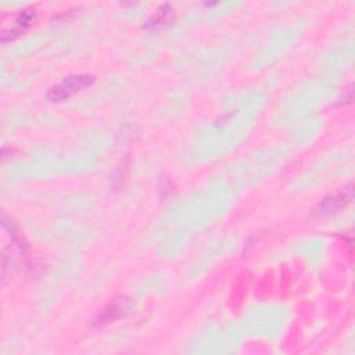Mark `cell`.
Listing matches in <instances>:
<instances>
[{"label":"cell","instance_id":"3957f363","mask_svg":"<svg viewBox=\"0 0 355 355\" xmlns=\"http://www.w3.org/2000/svg\"><path fill=\"white\" fill-rule=\"evenodd\" d=\"M125 309V300L123 298H119L116 301H112L110 302L104 309L103 312L98 315V319H97V323H107V322H111V320H115L118 319L119 316H122V312Z\"/></svg>","mask_w":355,"mask_h":355},{"label":"cell","instance_id":"6da1fadb","mask_svg":"<svg viewBox=\"0 0 355 355\" xmlns=\"http://www.w3.org/2000/svg\"><path fill=\"white\" fill-rule=\"evenodd\" d=\"M93 82H94L93 75H71V76H67L61 83L53 86L49 90L47 97L50 101H62L71 97L72 94L87 89L89 86L93 85Z\"/></svg>","mask_w":355,"mask_h":355},{"label":"cell","instance_id":"7a4b0ae2","mask_svg":"<svg viewBox=\"0 0 355 355\" xmlns=\"http://www.w3.org/2000/svg\"><path fill=\"white\" fill-rule=\"evenodd\" d=\"M352 194H354L352 184H348L347 187H343V189L338 190L337 193H334V194L326 197V198L315 208V215L324 216V215L337 212L338 209H341L343 207H345L347 204L351 202Z\"/></svg>","mask_w":355,"mask_h":355}]
</instances>
